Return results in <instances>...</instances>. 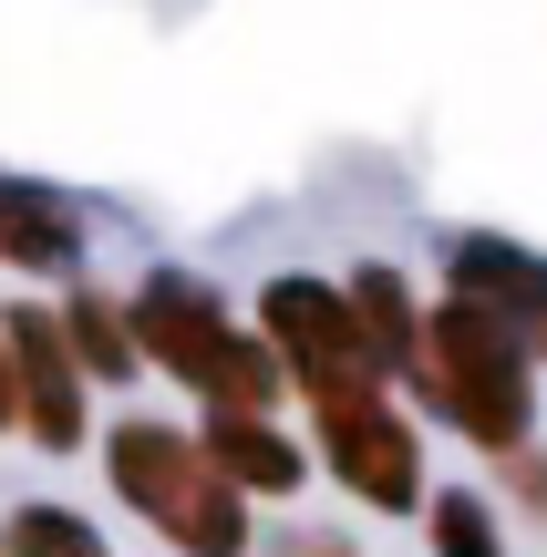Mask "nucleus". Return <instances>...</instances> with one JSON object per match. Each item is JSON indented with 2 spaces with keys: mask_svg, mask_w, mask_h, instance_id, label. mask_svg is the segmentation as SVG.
<instances>
[{
  "mask_svg": "<svg viewBox=\"0 0 547 557\" xmlns=\"http://www.w3.org/2000/svg\"><path fill=\"white\" fill-rule=\"evenodd\" d=\"M0 269H32V278H73L83 269V218L52 186L0 176Z\"/></svg>",
  "mask_w": 547,
  "mask_h": 557,
  "instance_id": "1a4fd4ad",
  "label": "nucleus"
},
{
  "mask_svg": "<svg viewBox=\"0 0 547 557\" xmlns=\"http://www.w3.org/2000/svg\"><path fill=\"white\" fill-rule=\"evenodd\" d=\"M403 393L424 403L455 444H475V455H496V465L537 444V351L496 310H475V299H455V289L424 310V351H413Z\"/></svg>",
  "mask_w": 547,
  "mask_h": 557,
  "instance_id": "f257e3e1",
  "label": "nucleus"
},
{
  "mask_svg": "<svg viewBox=\"0 0 547 557\" xmlns=\"http://www.w3.org/2000/svg\"><path fill=\"white\" fill-rule=\"evenodd\" d=\"M424 557H507V517L486 485H434L424 506Z\"/></svg>",
  "mask_w": 547,
  "mask_h": 557,
  "instance_id": "f8f14e48",
  "label": "nucleus"
},
{
  "mask_svg": "<svg viewBox=\"0 0 547 557\" xmlns=\"http://www.w3.org/2000/svg\"><path fill=\"white\" fill-rule=\"evenodd\" d=\"M0 557H114V547H103V527L83 517V506L32 496V506H11V517H0Z\"/></svg>",
  "mask_w": 547,
  "mask_h": 557,
  "instance_id": "ddd939ff",
  "label": "nucleus"
},
{
  "mask_svg": "<svg viewBox=\"0 0 547 557\" xmlns=\"http://www.w3.org/2000/svg\"><path fill=\"white\" fill-rule=\"evenodd\" d=\"M135 331H145V361H156L176 393H197L207 413H279L289 361L269 351V331L238 320L197 269H145L135 278Z\"/></svg>",
  "mask_w": 547,
  "mask_h": 557,
  "instance_id": "f03ea898",
  "label": "nucleus"
},
{
  "mask_svg": "<svg viewBox=\"0 0 547 557\" xmlns=\"http://www.w3.org/2000/svg\"><path fill=\"white\" fill-rule=\"evenodd\" d=\"M310 455H321V475L341 485L351 506H372V517H424V506H434L424 423H413L393 393L321 403V413H310Z\"/></svg>",
  "mask_w": 547,
  "mask_h": 557,
  "instance_id": "39448f33",
  "label": "nucleus"
},
{
  "mask_svg": "<svg viewBox=\"0 0 547 557\" xmlns=\"http://www.w3.org/2000/svg\"><path fill=\"white\" fill-rule=\"evenodd\" d=\"M21 423V361H11V331H0V434Z\"/></svg>",
  "mask_w": 547,
  "mask_h": 557,
  "instance_id": "2eb2a0df",
  "label": "nucleus"
},
{
  "mask_svg": "<svg viewBox=\"0 0 547 557\" xmlns=\"http://www.w3.org/2000/svg\"><path fill=\"white\" fill-rule=\"evenodd\" d=\"M351 289V310H362V341L383 351V372H393V393H403V372H413V351H424V310L434 299H413V278L393 269V259H362L341 278Z\"/></svg>",
  "mask_w": 547,
  "mask_h": 557,
  "instance_id": "9d476101",
  "label": "nucleus"
},
{
  "mask_svg": "<svg viewBox=\"0 0 547 557\" xmlns=\"http://www.w3.org/2000/svg\"><path fill=\"white\" fill-rule=\"evenodd\" d=\"M62 331H73V351H83V372H94V382H135V372H145L135 299H114V289H94V278H83V289L62 299Z\"/></svg>",
  "mask_w": 547,
  "mask_h": 557,
  "instance_id": "9b49d317",
  "label": "nucleus"
},
{
  "mask_svg": "<svg viewBox=\"0 0 547 557\" xmlns=\"http://www.w3.org/2000/svg\"><path fill=\"white\" fill-rule=\"evenodd\" d=\"M259 331L269 351L289 361V393L321 413V403H362V393H393L383 351L362 341V310H351L341 278H310V269H279L259 289Z\"/></svg>",
  "mask_w": 547,
  "mask_h": 557,
  "instance_id": "20e7f679",
  "label": "nucleus"
},
{
  "mask_svg": "<svg viewBox=\"0 0 547 557\" xmlns=\"http://www.w3.org/2000/svg\"><path fill=\"white\" fill-rule=\"evenodd\" d=\"M103 475H114V496L176 557H248L259 547L248 496L207 465V444L186 434V423H165V413H124L114 434H103Z\"/></svg>",
  "mask_w": 547,
  "mask_h": 557,
  "instance_id": "7ed1b4c3",
  "label": "nucleus"
},
{
  "mask_svg": "<svg viewBox=\"0 0 547 557\" xmlns=\"http://www.w3.org/2000/svg\"><path fill=\"white\" fill-rule=\"evenodd\" d=\"M269 557H362V537H351V527H279Z\"/></svg>",
  "mask_w": 547,
  "mask_h": 557,
  "instance_id": "4468645a",
  "label": "nucleus"
},
{
  "mask_svg": "<svg viewBox=\"0 0 547 557\" xmlns=\"http://www.w3.org/2000/svg\"><path fill=\"white\" fill-rule=\"evenodd\" d=\"M445 289L475 299V310H496V320L537 351V372H547V259H537L527 238H496V227H445Z\"/></svg>",
  "mask_w": 547,
  "mask_h": 557,
  "instance_id": "0eeeda50",
  "label": "nucleus"
},
{
  "mask_svg": "<svg viewBox=\"0 0 547 557\" xmlns=\"http://www.w3.org/2000/svg\"><path fill=\"white\" fill-rule=\"evenodd\" d=\"M0 331H11V361H21V434H32L41 455H83V434H94V413H83L94 372H83L62 310L21 299V310H0Z\"/></svg>",
  "mask_w": 547,
  "mask_h": 557,
  "instance_id": "423d86ee",
  "label": "nucleus"
},
{
  "mask_svg": "<svg viewBox=\"0 0 547 557\" xmlns=\"http://www.w3.org/2000/svg\"><path fill=\"white\" fill-rule=\"evenodd\" d=\"M197 444H207V465H217V475L238 485L248 506L300 496V485H310V465H321V455H310V444L289 434L279 413H207V423H197Z\"/></svg>",
  "mask_w": 547,
  "mask_h": 557,
  "instance_id": "6e6552de",
  "label": "nucleus"
}]
</instances>
